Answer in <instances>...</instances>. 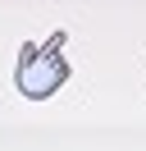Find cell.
I'll list each match as a JSON object with an SVG mask.
<instances>
[{"instance_id":"6da1fadb","label":"cell","mask_w":146,"mask_h":151,"mask_svg":"<svg viewBox=\"0 0 146 151\" xmlns=\"http://www.w3.org/2000/svg\"><path fill=\"white\" fill-rule=\"evenodd\" d=\"M23 87L32 96H46V92H55V87H59V78H64V60L59 55H32L23 64Z\"/></svg>"}]
</instances>
